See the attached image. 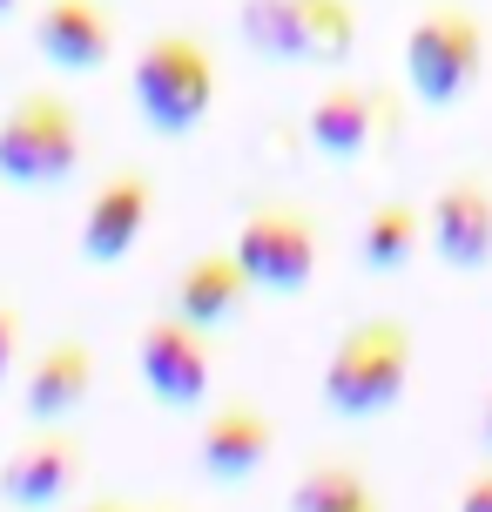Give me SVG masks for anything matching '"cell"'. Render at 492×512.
<instances>
[{
    "label": "cell",
    "mask_w": 492,
    "mask_h": 512,
    "mask_svg": "<svg viewBox=\"0 0 492 512\" xmlns=\"http://www.w3.org/2000/svg\"><path fill=\"white\" fill-rule=\"evenodd\" d=\"M236 34L257 61H297V0H243Z\"/></svg>",
    "instance_id": "cell-17"
},
{
    "label": "cell",
    "mask_w": 492,
    "mask_h": 512,
    "mask_svg": "<svg viewBox=\"0 0 492 512\" xmlns=\"http://www.w3.org/2000/svg\"><path fill=\"white\" fill-rule=\"evenodd\" d=\"M75 486H81V438H68L61 425H41V432L27 438V445H14L7 465H0V499L14 512H48Z\"/></svg>",
    "instance_id": "cell-11"
},
{
    "label": "cell",
    "mask_w": 492,
    "mask_h": 512,
    "mask_svg": "<svg viewBox=\"0 0 492 512\" xmlns=\"http://www.w3.org/2000/svg\"><path fill=\"white\" fill-rule=\"evenodd\" d=\"M149 216H156V176H149V169H115V176L88 196V209H81V236H75L81 263H95V270L122 263V256L142 243Z\"/></svg>",
    "instance_id": "cell-8"
},
{
    "label": "cell",
    "mask_w": 492,
    "mask_h": 512,
    "mask_svg": "<svg viewBox=\"0 0 492 512\" xmlns=\"http://www.w3.org/2000/svg\"><path fill=\"white\" fill-rule=\"evenodd\" d=\"M486 445H492V391H486Z\"/></svg>",
    "instance_id": "cell-23"
},
{
    "label": "cell",
    "mask_w": 492,
    "mask_h": 512,
    "mask_svg": "<svg viewBox=\"0 0 492 512\" xmlns=\"http://www.w3.org/2000/svg\"><path fill=\"white\" fill-rule=\"evenodd\" d=\"M270 445H277V432H270V418L257 405H223L203 425V438H196V465L216 486H243L250 472H263Z\"/></svg>",
    "instance_id": "cell-13"
},
{
    "label": "cell",
    "mask_w": 492,
    "mask_h": 512,
    "mask_svg": "<svg viewBox=\"0 0 492 512\" xmlns=\"http://www.w3.org/2000/svg\"><path fill=\"white\" fill-rule=\"evenodd\" d=\"M129 95L149 135H162V142L196 135L209 122V108H216V54H209V41L189 34V27L149 34L129 61Z\"/></svg>",
    "instance_id": "cell-1"
},
{
    "label": "cell",
    "mask_w": 492,
    "mask_h": 512,
    "mask_svg": "<svg viewBox=\"0 0 492 512\" xmlns=\"http://www.w3.org/2000/svg\"><path fill=\"white\" fill-rule=\"evenodd\" d=\"M88 391H95V351L81 337H54L48 351L27 364L21 411L34 425H61V418H75L88 405Z\"/></svg>",
    "instance_id": "cell-12"
},
{
    "label": "cell",
    "mask_w": 492,
    "mask_h": 512,
    "mask_svg": "<svg viewBox=\"0 0 492 512\" xmlns=\"http://www.w3.org/2000/svg\"><path fill=\"white\" fill-rule=\"evenodd\" d=\"M135 371H142V391L169 411H196L209 398V331L182 324L176 310L169 317H149L142 337H135Z\"/></svg>",
    "instance_id": "cell-7"
},
{
    "label": "cell",
    "mask_w": 492,
    "mask_h": 512,
    "mask_svg": "<svg viewBox=\"0 0 492 512\" xmlns=\"http://www.w3.org/2000/svg\"><path fill=\"white\" fill-rule=\"evenodd\" d=\"M250 277H243V263H236L230 250H209L196 256L189 270L176 277V317L182 324H196V331H223V324H236L243 310H250Z\"/></svg>",
    "instance_id": "cell-14"
},
{
    "label": "cell",
    "mask_w": 492,
    "mask_h": 512,
    "mask_svg": "<svg viewBox=\"0 0 492 512\" xmlns=\"http://www.w3.org/2000/svg\"><path fill=\"white\" fill-rule=\"evenodd\" d=\"M405 391H412V331L398 317H371V324L337 337L331 364H324V405H331V418L364 425V418L391 411Z\"/></svg>",
    "instance_id": "cell-3"
},
{
    "label": "cell",
    "mask_w": 492,
    "mask_h": 512,
    "mask_svg": "<svg viewBox=\"0 0 492 512\" xmlns=\"http://www.w3.org/2000/svg\"><path fill=\"white\" fill-rule=\"evenodd\" d=\"M425 243L445 270H486L492 263V182L486 176H452L425 209Z\"/></svg>",
    "instance_id": "cell-10"
},
{
    "label": "cell",
    "mask_w": 492,
    "mask_h": 512,
    "mask_svg": "<svg viewBox=\"0 0 492 512\" xmlns=\"http://www.w3.org/2000/svg\"><path fill=\"white\" fill-rule=\"evenodd\" d=\"M304 135H311L317 155L358 162L378 142H398L405 135V95L385 88V81H331L311 102V115H304Z\"/></svg>",
    "instance_id": "cell-5"
},
{
    "label": "cell",
    "mask_w": 492,
    "mask_h": 512,
    "mask_svg": "<svg viewBox=\"0 0 492 512\" xmlns=\"http://www.w3.org/2000/svg\"><path fill=\"white\" fill-rule=\"evenodd\" d=\"M34 54L61 68V75H95L115 61V14H108V0H41L34 7Z\"/></svg>",
    "instance_id": "cell-9"
},
{
    "label": "cell",
    "mask_w": 492,
    "mask_h": 512,
    "mask_svg": "<svg viewBox=\"0 0 492 512\" xmlns=\"http://www.w3.org/2000/svg\"><path fill=\"white\" fill-rule=\"evenodd\" d=\"M364 465L351 459H317L304 479H297V492H290V512H344L364 499Z\"/></svg>",
    "instance_id": "cell-18"
},
{
    "label": "cell",
    "mask_w": 492,
    "mask_h": 512,
    "mask_svg": "<svg viewBox=\"0 0 492 512\" xmlns=\"http://www.w3.org/2000/svg\"><path fill=\"white\" fill-rule=\"evenodd\" d=\"M21 364V310L0 297V384H7V371Z\"/></svg>",
    "instance_id": "cell-19"
},
{
    "label": "cell",
    "mask_w": 492,
    "mask_h": 512,
    "mask_svg": "<svg viewBox=\"0 0 492 512\" xmlns=\"http://www.w3.org/2000/svg\"><path fill=\"white\" fill-rule=\"evenodd\" d=\"M418 243H425V216H418L412 203H378L371 216H364L358 230V256L371 277H391V270H405L418 256Z\"/></svg>",
    "instance_id": "cell-16"
},
{
    "label": "cell",
    "mask_w": 492,
    "mask_h": 512,
    "mask_svg": "<svg viewBox=\"0 0 492 512\" xmlns=\"http://www.w3.org/2000/svg\"><path fill=\"white\" fill-rule=\"evenodd\" d=\"M14 7H21V0H0V21H7V14H14Z\"/></svg>",
    "instance_id": "cell-24"
},
{
    "label": "cell",
    "mask_w": 492,
    "mask_h": 512,
    "mask_svg": "<svg viewBox=\"0 0 492 512\" xmlns=\"http://www.w3.org/2000/svg\"><path fill=\"white\" fill-rule=\"evenodd\" d=\"M459 512H492V472H479V479L459 492Z\"/></svg>",
    "instance_id": "cell-20"
},
{
    "label": "cell",
    "mask_w": 492,
    "mask_h": 512,
    "mask_svg": "<svg viewBox=\"0 0 492 512\" xmlns=\"http://www.w3.org/2000/svg\"><path fill=\"white\" fill-rule=\"evenodd\" d=\"M344 512H385V506H378V499H371V492H364L358 506H344Z\"/></svg>",
    "instance_id": "cell-21"
},
{
    "label": "cell",
    "mask_w": 492,
    "mask_h": 512,
    "mask_svg": "<svg viewBox=\"0 0 492 512\" xmlns=\"http://www.w3.org/2000/svg\"><path fill=\"white\" fill-rule=\"evenodd\" d=\"M88 135L61 88H21L0 115V182L7 189H61L81 169Z\"/></svg>",
    "instance_id": "cell-2"
},
{
    "label": "cell",
    "mask_w": 492,
    "mask_h": 512,
    "mask_svg": "<svg viewBox=\"0 0 492 512\" xmlns=\"http://www.w3.org/2000/svg\"><path fill=\"white\" fill-rule=\"evenodd\" d=\"M236 263L250 290H270V297H297L304 283L317 277V223L311 209L297 203H257L236 230Z\"/></svg>",
    "instance_id": "cell-6"
},
{
    "label": "cell",
    "mask_w": 492,
    "mask_h": 512,
    "mask_svg": "<svg viewBox=\"0 0 492 512\" xmlns=\"http://www.w3.org/2000/svg\"><path fill=\"white\" fill-rule=\"evenodd\" d=\"M405 81L425 108H459L486 81V21L466 0H432L405 34Z\"/></svg>",
    "instance_id": "cell-4"
},
{
    "label": "cell",
    "mask_w": 492,
    "mask_h": 512,
    "mask_svg": "<svg viewBox=\"0 0 492 512\" xmlns=\"http://www.w3.org/2000/svg\"><path fill=\"white\" fill-rule=\"evenodd\" d=\"M81 512H129V506H115V499H95V506H81Z\"/></svg>",
    "instance_id": "cell-22"
},
{
    "label": "cell",
    "mask_w": 492,
    "mask_h": 512,
    "mask_svg": "<svg viewBox=\"0 0 492 512\" xmlns=\"http://www.w3.org/2000/svg\"><path fill=\"white\" fill-rule=\"evenodd\" d=\"M358 0H297V61L304 68H344L358 54Z\"/></svg>",
    "instance_id": "cell-15"
}]
</instances>
